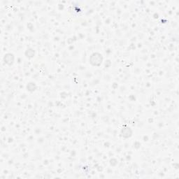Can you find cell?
<instances>
[{
  "instance_id": "cell-1",
  "label": "cell",
  "mask_w": 179,
  "mask_h": 179,
  "mask_svg": "<svg viewBox=\"0 0 179 179\" xmlns=\"http://www.w3.org/2000/svg\"><path fill=\"white\" fill-rule=\"evenodd\" d=\"M102 60H103V58H102V55H101V54L93 53V55H91V60H90V62H91V64L93 65L95 60H96V61H97V63H98V65L100 66L101 64H102Z\"/></svg>"
}]
</instances>
